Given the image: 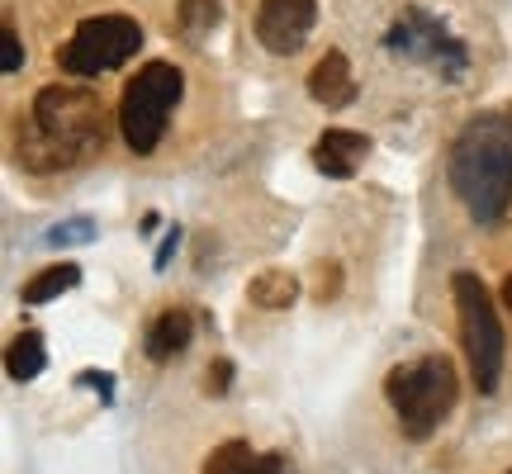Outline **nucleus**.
I'll use <instances>...</instances> for the list:
<instances>
[{
    "instance_id": "1",
    "label": "nucleus",
    "mask_w": 512,
    "mask_h": 474,
    "mask_svg": "<svg viewBox=\"0 0 512 474\" xmlns=\"http://www.w3.org/2000/svg\"><path fill=\"white\" fill-rule=\"evenodd\" d=\"M105 143V105L86 86H43L19 128L15 157L34 176H57Z\"/></svg>"
},
{
    "instance_id": "2",
    "label": "nucleus",
    "mask_w": 512,
    "mask_h": 474,
    "mask_svg": "<svg viewBox=\"0 0 512 474\" xmlns=\"http://www.w3.org/2000/svg\"><path fill=\"white\" fill-rule=\"evenodd\" d=\"M446 181L475 223H498L512 209V110L475 114L456 133Z\"/></svg>"
},
{
    "instance_id": "3",
    "label": "nucleus",
    "mask_w": 512,
    "mask_h": 474,
    "mask_svg": "<svg viewBox=\"0 0 512 474\" xmlns=\"http://www.w3.org/2000/svg\"><path fill=\"white\" fill-rule=\"evenodd\" d=\"M384 399L394 408L403 437L427 441L460 399L456 365L446 361V356H418V361H408V365H394L384 375Z\"/></svg>"
},
{
    "instance_id": "4",
    "label": "nucleus",
    "mask_w": 512,
    "mask_h": 474,
    "mask_svg": "<svg viewBox=\"0 0 512 474\" xmlns=\"http://www.w3.org/2000/svg\"><path fill=\"white\" fill-rule=\"evenodd\" d=\"M451 299H456V318H460V347L470 361L479 394H494L503 380V356H508V337L498 323L494 294L484 290V280L475 271H456L451 275Z\"/></svg>"
},
{
    "instance_id": "5",
    "label": "nucleus",
    "mask_w": 512,
    "mask_h": 474,
    "mask_svg": "<svg viewBox=\"0 0 512 474\" xmlns=\"http://www.w3.org/2000/svg\"><path fill=\"white\" fill-rule=\"evenodd\" d=\"M181 95H185V76L171 62H147V67L128 76L124 95H119V133H124V143L138 157L157 152L166 124H171V110L181 105Z\"/></svg>"
},
{
    "instance_id": "6",
    "label": "nucleus",
    "mask_w": 512,
    "mask_h": 474,
    "mask_svg": "<svg viewBox=\"0 0 512 474\" xmlns=\"http://www.w3.org/2000/svg\"><path fill=\"white\" fill-rule=\"evenodd\" d=\"M384 48H389L394 57H403V62L432 67V72L446 76V81H460L465 67H470V48H465L437 15H427V10H418V5H408V10L389 24Z\"/></svg>"
},
{
    "instance_id": "7",
    "label": "nucleus",
    "mask_w": 512,
    "mask_h": 474,
    "mask_svg": "<svg viewBox=\"0 0 512 474\" xmlns=\"http://www.w3.org/2000/svg\"><path fill=\"white\" fill-rule=\"evenodd\" d=\"M143 48V24L128 15H95L86 24H76V34L67 38V48L57 53L62 72L72 76H100L133 62Z\"/></svg>"
},
{
    "instance_id": "8",
    "label": "nucleus",
    "mask_w": 512,
    "mask_h": 474,
    "mask_svg": "<svg viewBox=\"0 0 512 474\" xmlns=\"http://www.w3.org/2000/svg\"><path fill=\"white\" fill-rule=\"evenodd\" d=\"M318 24V0H261L256 10V38L275 57H290L309 43Z\"/></svg>"
},
{
    "instance_id": "9",
    "label": "nucleus",
    "mask_w": 512,
    "mask_h": 474,
    "mask_svg": "<svg viewBox=\"0 0 512 474\" xmlns=\"http://www.w3.org/2000/svg\"><path fill=\"white\" fill-rule=\"evenodd\" d=\"M370 152V138L366 133H351V128H323L318 143H313V166L328 176V181H351L361 162Z\"/></svg>"
},
{
    "instance_id": "10",
    "label": "nucleus",
    "mask_w": 512,
    "mask_h": 474,
    "mask_svg": "<svg viewBox=\"0 0 512 474\" xmlns=\"http://www.w3.org/2000/svg\"><path fill=\"white\" fill-rule=\"evenodd\" d=\"M309 95L318 100V105H323V110H347L351 100H356V76H351L347 53L328 48V53L313 62V72H309Z\"/></svg>"
},
{
    "instance_id": "11",
    "label": "nucleus",
    "mask_w": 512,
    "mask_h": 474,
    "mask_svg": "<svg viewBox=\"0 0 512 474\" xmlns=\"http://www.w3.org/2000/svg\"><path fill=\"white\" fill-rule=\"evenodd\" d=\"M200 474H294V465L280 451H252L247 441H223L219 451L204 460Z\"/></svg>"
},
{
    "instance_id": "12",
    "label": "nucleus",
    "mask_w": 512,
    "mask_h": 474,
    "mask_svg": "<svg viewBox=\"0 0 512 474\" xmlns=\"http://www.w3.org/2000/svg\"><path fill=\"white\" fill-rule=\"evenodd\" d=\"M190 337H195V318L185 309H166L157 313L152 323H147L143 332V351H147V361L152 365H166V361H176L185 347H190Z\"/></svg>"
},
{
    "instance_id": "13",
    "label": "nucleus",
    "mask_w": 512,
    "mask_h": 474,
    "mask_svg": "<svg viewBox=\"0 0 512 474\" xmlns=\"http://www.w3.org/2000/svg\"><path fill=\"white\" fill-rule=\"evenodd\" d=\"M76 285H81V266H76V261H57L48 271L29 275L19 299H24V304H53V299H62V294L76 290Z\"/></svg>"
},
{
    "instance_id": "14",
    "label": "nucleus",
    "mask_w": 512,
    "mask_h": 474,
    "mask_svg": "<svg viewBox=\"0 0 512 474\" xmlns=\"http://www.w3.org/2000/svg\"><path fill=\"white\" fill-rule=\"evenodd\" d=\"M43 365H48V347H43V337H38L34 328H24L15 342L5 347V375H10V380H19V384L38 380Z\"/></svg>"
},
{
    "instance_id": "15",
    "label": "nucleus",
    "mask_w": 512,
    "mask_h": 474,
    "mask_svg": "<svg viewBox=\"0 0 512 474\" xmlns=\"http://www.w3.org/2000/svg\"><path fill=\"white\" fill-rule=\"evenodd\" d=\"M247 299H252L256 309H290L294 299H299V280L290 271H261V275H252Z\"/></svg>"
},
{
    "instance_id": "16",
    "label": "nucleus",
    "mask_w": 512,
    "mask_h": 474,
    "mask_svg": "<svg viewBox=\"0 0 512 474\" xmlns=\"http://www.w3.org/2000/svg\"><path fill=\"white\" fill-rule=\"evenodd\" d=\"M176 19H181V29L190 38H204V34H214V24L223 19V10H219V0H181V5H176Z\"/></svg>"
},
{
    "instance_id": "17",
    "label": "nucleus",
    "mask_w": 512,
    "mask_h": 474,
    "mask_svg": "<svg viewBox=\"0 0 512 474\" xmlns=\"http://www.w3.org/2000/svg\"><path fill=\"white\" fill-rule=\"evenodd\" d=\"M43 242H48V247H81V242H95V223L91 219H67V223H57V228H48Z\"/></svg>"
},
{
    "instance_id": "18",
    "label": "nucleus",
    "mask_w": 512,
    "mask_h": 474,
    "mask_svg": "<svg viewBox=\"0 0 512 474\" xmlns=\"http://www.w3.org/2000/svg\"><path fill=\"white\" fill-rule=\"evenodd\" d=\"M0 72H5V76L24 72V43H19V34L10 29V24L0 29Z\"/></svg>"
},
{
    "instance_id": "19",
    "label": "nucleus",
    "mask_w": 512,
    "mask_h": 474,
    "mask_svg": "<svg viewBox=\"0 0 512 474\" xmlns=\"http://www.w3.org/2000/svg\"><path fill=\"white\" fill-rule=\"evenodd\" d=\"M228 384H233V361L228 356H219V361L209 365V375H204V394H228Z\"/></svg>"
},
{
    "instance_id": "20",
    "label": "nucleus",
    "mask_w": 512,
    "mask_h": 474,
    "mask_svg": "<svg viewBox=\"0 0 512 474\" xmlns=\"http://www.w3.org/2000/svg\"><path fill=\"white\" fill-rule=\"evenodd\" d=\"M81 384H86V389H95L105 403H114V384H110V375H105V370H81Z\"/></svg>"
},
{
    "instance_id": "21",
    "label": "nucleus",
    "mask_w": 512,
    "mask_h": 474,
    "mask_svg": "<svg viewBox=\"0 0 512 474\" xmlns=\"http://www.w3.org/2000/svg\"><path fill=\"white\" fill-rule=\"evenodd\" d=\"M176 247H181V228H171V233L162 237V247H157V256H152V266L166 271V266H171V256H176Z\"/></svg>"
},
{
    "instance_id": "22",
    "label": "nucleus",
    "mask_w": 512,
    "mask_h": 474,
    "mask_svg": "<svg viewBox=\"0 0 512 474\" xmlns=\"http://www.w3.org/2000/svg\"><path fill=\"white\" fill-rule=\"evenodd\" d=\"M503 304H508V309H512V275H508V280H503Z\"/></svg>"
}]
</instances>
